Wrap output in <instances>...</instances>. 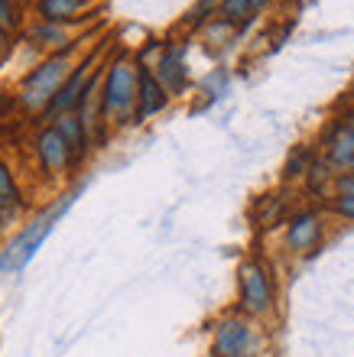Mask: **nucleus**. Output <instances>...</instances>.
<instances>
[{
  "mask_svg": "<svg viewBox=\"0 0 354 357\" xmlns=\"http://www.w3.org/2000/svg\"><path fill=\"white\" fill-rule=\"evenodd\" d=\"M345 121H348V123H354V111H351V114H348V117H345Z\"/></svg>",
  "mask_w": 354,
  "mask_h": 357,
  "instance_id": "obj_24",
  "label": "nucleus"
},
{
  "mask_svg": "<svg viewBox=\"0 0 354 357\" xmlns=\"http://www.w3.org/2000/svg\"><path fill=\"white\" fill-rule=\"evenodd\" d=\"M335 188H338V195H354V169L338 172V176H335Z\"/></svg>",
  "mask_w": 354,
  "mask_h": 357,
  "instance_id": "obj_20",
  "label": "nucleus"
},
{
  "mask_svg": "<svg viewBox=\"0 0 354 357\" xmlns=\"http://www.w3.org/2000/svg\"><path fill=\"white\" fill-rule=\"evenodd\" d=\"M214 10H218V0H198L196 7H192V13H189V23L192 26H205Z\"/></svg>",
  "mask_w": 354,
  "mask_h": 357,
  "instance_id": "obj_18",
  "label": "nucleus"
},
{
  "mask_svg": "<svg viewBox=\"0 0 354 357\" xmlns=\"http://www.w3.org/2000/svg\"><path fill=\"white\" fill-rule=\"evenodd\" d=\"M84 3L88 0H39L36 3V13L43 23H72L78 13L84 10Z\"/></svg>",
  "mask_w": 354,
  "mask_h": 357,
  "instance_id": "obj_12",
  "label": "nucleus"
},
{
  "mask_svg": "<svg viewBox=\"0 0 354 357\" xmlns=\"http://www.w3.org/2000/svg\"><path fill=\"white\" fill-rule=\"evenodd\" d=\"M72 46L59 49V52H52L49 59H43V62L23 78V85H20V104H23L27 111L43 114L49 104L56 101V94L62 91V85L68 82V75H72V68H75L72 62H68Z\"/></svg>",
  "mask_w": 354,
  "mask_h": 357,
  "instance_id": "obj_2",
  "label": "nucleus"
},
{
  "mask_svg": "<svg viewBox=\"0 0 354 357\" xmlns=\"http://www.w3.org/2000/svg\"><path fill=\"white\" fill-rule=\"evenodd\" d=\"M237 296L247 315H267L273 309V280L260 260H244L237 270Z\"/></svg>",
  "mask_w": 354,
  "mask_h": 357,
  "instance_id": "obj_4",
  "label": "nucleus"
},
{
  "mask_svg": "<svg viewBox=\"0 0 354 357\" xmlns=\"http://www.w3.org/2000/svg\"><path fill=\"white\" fill-rule=\"evenodd\" d=\"M3 39H7V29H3V26H0V43H3Z\"/></svg>",
  "mask_w": 354,
  "mask_h": 357,
  "instance_id": "obj_23",
  "label": "nucleus"
},
{
  "mask_svg": "<svg viewBox=\"0 0 354 357\" xmlns=\"http://www.w3.org/2000/svg\"><path fill=\"white\" fill-rule=\"evenodd\" d=\"M140 94V66L131 56H117L108 62L101 82V121H127L131 111H137Z\"/></svg>",
  "mask_w": 354,
  "mask_h": 357,
  "instance_id": "obj_1",
  "label": "nucleus"
},
{
  "mask_svg": "<svg viewBox=\"0 0 354 357\" xmlns=\"http://www.w3.org/2000/svg\"><path fill=\"white\" fill-rule=\"evenodd\" d=\"M247 13H253L251 0H221V20H224V23L237 26V23H244V20H247Z\"/></svg>",
  "mask_w": 354,
  "mask_h": 357,
  "instance_id": "obj_15",
  "label": "nucleus"
},
{
  "mask_svg": "<svg viewBox=\"0 0 354 357\" xmlns=\"http://www.w3.org/2000/svg\"><path fill=\"white\" fill-rule=\"evenodd\" d=\"M309 166H312V160H309V150L306 146H299L293 156L286 160V178H296V176H306Z\"/></svg>",
  "mask_w": 354,
  "mask_h": 357,
  "instance_id": "obj_17",
  "label": "nucleus"
},
{
  "mask_svg": "<svg viewBox=\"0 0 354 357\" xmlns=\"http://www.w3.org/2000/svg\"><path fill=\"white\" fill-rule=\"evenodd\" d=\"M75 195H78V192H68V195L62 198L59 205H52L46 215H39L33 225L23 227V231H20V234L10 241L7 250L0 254V273H20L23 266L29 264V260H33V257H36V250L43 247V241L49 237V231L56 227V221L66 215L68 208H72Z\"/></svg>",
  "mask_w": 354,
  "mask_h": 357,
  "instance_id": "obj_3",
  "label": "nucleus"
},
{
  "mask_svg": "<svg viewBox=\"0 0 354 357\" xmlns=\"http://www.w3.org/2000/svg\"><path fill=\"white\" fill-rule=\"evenodd\" d=\"M0 26L3 29L17 26V7H13V0H0Z\"/></svg>",
  "mask_w": 354,
  "mask_h": 357,
  "instance_id": "obj_19",
  "label": "nucleus"
},
{
  "mask_svg": "<svg viewBox=\"0 0 354 357\" xmlns=\"http://www.w3.org/2000/svg\"><path fill=\"white\" fill-rule=\"evenodd\" d=\"M29 36L36 39V46H49V49H66L72 46V39H68V29L62 23H39V26L29 29Z\"/></svg>",
  "mask_w": 354,
  "mask_h": 357,
  "instance_id": "obj_13",
  "label": "nucleus"
},
{
  "mask_svg": "<svg viewBox=\"0 0 354 357\" xmlns=\"http://www.w3.org/2000/svg\"><path fill=\"white\" fill-rule=\"evenodd\" d=\"M169 104V91L163 88L153 68H140V94H137V121H147Z\"/></svg>",
  "mask_w": 354,
  "mask_h": 357,
  "instance_id": "obj_11",
  "label": "nucleus"
},
{
  "mask_svg": "<svg viewBox=\"0 0 354 357\" xmlns=\"http://www.w3.org/2000/svg\"><path fill=\"white\" fill-rule=\"evenodd\" d=\"M94 72H98V56H88L82 66H75L72 75H68V82L62 85V91L56 94V101L43 111V117L52 121V117H66V114L78 111V104H82V98H84V88H88V82H91Z\"/></svg>",
  "mask_w": 354,
  "mask_h": 357,
  "instance_id": "obj_6",
  "label": "nucleus"
},
{
  "mask_svg": "<svg viewBox=\"0 0 354 357\" xmlns=\"http://www.w3.org/2000/svg\"><path fill=\"white\" fill-rule=\"evenodd\" d=\"M153 75L163 82L169 94H179L186 91L189 85V68H186V49L182 46H166L159 52L156 66H153Z\"/></svg>",
  "mask_w": 354,
  "mask_h": 357,
  "instance_id": "obj_8",
  "label": "nucleus"
},
{
  "mask_svg": "<svg viewBox=\"0 0 354 357\" xmlns=\"http://www.w3.org/2000/svg\"><path fill=\"white\" fill-rule=\"evenodd\" d=\"M251 3H253V10H260L263 3H267V0H251Z\"/></svg>",
  "mask_w": 354,
  "mask_h": 357,
  "instance_id": "obj_22",
  "label": "nucleus"
},
{
  "mask_svg": "<svg viewBox=\"0 0 354 357\" xmlns=\"http://www.w3.org/2000/svg\"><path fill=\"white\" fill-rule=\"evenodd\" d=\"M318 237H322V218H318L316 211H299V215L289 218V225H286L289 250L306 254V250H312V247L318 244Z\"/></svg>",
  "mask_w": 354,
  "mask_h": 357,
  "instance_id": "obj_9",
  "label": "nucleus"
},
{
  "mask_svg": "<svg viewBox=\"0 0 354 357\" xmlns=\"http://www.w3.org/2000/svg\"><path fill=\"white\" fill-rule=\"evenodd\" d=\"M36 153H39V162L46 172H62L66 166H72V150H68L66 137L59 130L56 123L43 127L36 137Z\"/></svg>",
  "mask_w": 354,
  "mask_h": 357,
  "instance_id": "obj_7",
  "label": "nucleus"
},
{
  "mask_svg": "<svg viewBox=\"0 0 354 357\" xmlns=\"http://www.w3.org/2000/svg\"><path fill=\"white\" fill-rule=\"evenodd\" d=\"M325 160L338 169H354V123L338 121L332 130L325 133Z\"/></svg>",
  "mask_w": 354,
  "mask_h": 357,
  "instance_id": "obj_10",
  "label": "nucleus"
},
{
  "mask_svg": "<svg viewBox=\"0 0 354 357\" xmlns=\"http://www.w3.org/2000/svg\"><path fill=\"white\" fill-rule=\"evenodd\" d=\"M263 341L247 319L231 315L214 328V357H260Z\"/></svg>",
  "mask_w": 354,
  "mask_h": 357,
  "instance_id": "obj_5",
  "label": "nucleus"
},
{
  "mask_svg": "<svg viewBox=\"0 0 354 357\" xmlns=\"http://www.w3.org/2000/svg\"><path fill=\"white\" fill-rule=\"evenodd\" d=\"M335 211L348 221H354V195H335Z\"/></svg>",
  "mask_w": 354,
  "mask_h": 357,
  "instance_id": "obj_21",
  "label": "nucleus"
},
{
  "mask_svg": "<svg viewBox=\"0 0 354 357\" xmlns=\"http://www.w3.org/2000/svg\"><path fill=\"white\" fill-rule=\"evenodd\" d=\"M17 208H23L17 178H13V172H10L7 162H0V211L10 215V211H17Z\"/></svg>",
  "mask_w": 354,
  "mask_h": 357,
  "instance_id": "obj_14",
  "label": "nucleus"
},
{
  "mask_svg": "<svg viewBox=\"0 0 354 357\" xmlns=\"http://www.w3.org/2000/svg\"><path fill=\"white\" fill-rule=\"evenodd\" d=\"M306 176H309V188H312V192H322L328 182H335V176H332V162L328 160H312V166H309Z\"/></svg>",
  "mask_w": 354,
  "mask_h": 357,
  "instance_id": "obj_16",
  "label": "nucleus"
}]
</instances>
